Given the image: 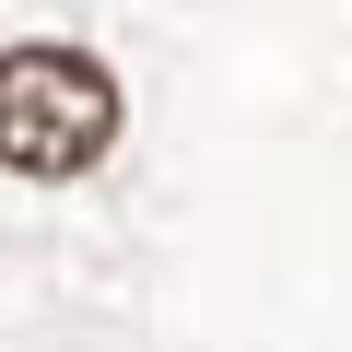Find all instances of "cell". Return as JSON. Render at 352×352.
Masks as SVG:
<instances>
[{
  "label": "cell",
  "mask_w": 352,
  "mask_h": 352,
  "mask_svg": "<svg viewBox=\"0 0 352 352\" xmlns=\"http://www.w3.org/2000/svg\"><path fill=\"white\" fill-rule=\"evenodd\" d=\"M129 129V94L94 47H0V164L36 176V188H71V176H94Z\"/></svg>",
  "instance_id": "obj_1"
}]
</instances>
